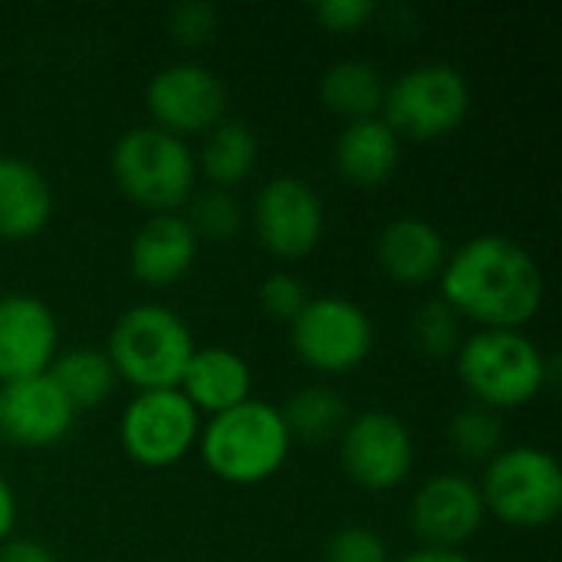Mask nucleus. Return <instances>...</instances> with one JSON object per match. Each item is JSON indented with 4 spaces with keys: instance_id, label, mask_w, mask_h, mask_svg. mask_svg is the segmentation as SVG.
<instances>
[{
    "instance_id": "obj_1",
    "label": "nucleus",
    "mask_w": 562,
    "mask_h": 562,
    "mask_svg": "<svg viewBox=\"0 0 562 562\" xmlns=\"http://www.w3.org/2000/svg\"><path fill=\"white\" fill-rule=\"evenodd\" d=\"M441 300L484 329L527 326L547 296L543 270L527 247L504 234H481L448 254L441 270Z\"/></svg>"
},
{
    "instance_id": "obj_2",
    "label": "nucleus",
    "mask_w": 562,
    "mask_h": 562,
    "mask_svg": "<svg viewBox=\"0 0 562 562\" xmlns=\"http://www.w3.org/2000/svg\"><path fill=\"white\" fill-rule=\"evenodd\" d=\"M207 471L227 484L250 487L270 481L290 458V431L280 408L247 398L221 415H211L198 435Z\"/></svg>"
},
{
    "instance_id": "obj_3",
    "label": "nucleus",
    "mask_w": 562,
    "mask_h": 562,
    "mask_svg": "<svg viewBox=\"0 0 562 562\" xmlns=\"http://www.w3.org/2000/svg\"><path fill=\"white\" fill-rule=\"evenodd\" d=\"M119 191L151 214H178L198 181V158L181 135L158 125L125 128L109 155Z\"/></svg>"
},
{
    "instance_id": "obj_4",
    "label": "nucleus",
    "mask_w": 562,
    "mask_h": 562,
    "mask_svg": "<svg viewBox=\"0 0 562 562\" xmlns=\"http://www.w3.org/2000/svg\"><path fill=\"white\" fill-rule=\"evenodd\" d=\"M194 349L188 323L171 306L135 303L115 319L105 356L119 379L132 382L138 392H151L178 389Z\"/></svg>"
},
{
    "instance_id": "obj_5",
    "label": "nucleus",
    "mask_w": 562,
    "mask_h": 562,
    "mask_svg": "<svg viewBox=\"0 0 562 562\" xmlns=\"http://www.w3.org/2000/svg\"><path fill=\"white\" fill-rule=\"evenodd\" d=\"M454 356L461 385L477 405L494 412L533 402L553 369L543 349L520 329H481Z\"/></svg>"
},
{
    "instance_id": "obj_6",
    "label": "nucleus",
    "mask_w": 562,
    "mask_h": 562,
    "mask_svg": "<svg viewBox=\"0 0 562 562\" xmlns=\"http://www.w3.org/2000/svg\"><path fill=\"white\" fill-rule=\"evenodd\" d=\"M484 507L517 530H543L562 510L560 461L533 445L501 448L477 484Z\"/></svg>"
},
{
    "instance_id": "obj_7",
    "label": "nucleus",
    "mask_w": 562,
    "mask_h": 562,
    "mask_svg": "<svg viewBox=\"0 0 562 562\" xmlns=\"http://www.w3.org/2000/svg\"><path fill=\"white\" fill-rule=\"evenodd\" d=\"M471 109V86L458 66L448 63H422L402 72L392 86H385L382 119L395 128V135H408L418 142L451 135Z\"/></svg>"
},
{
    "instance_id": "obj_8",
    "label": "nucleus",
    "mask_w": 562,
    "mask_h": 562,
    "mask_svg": "<svg viewBox=\"0 0 562 562\" xmlns=\"http://www.w3.org/2000/svg\"><path fill=\"white\" fill-rule=\"evenodd\" d=\"M293 352L316 372L342 375L359 369L372 346L375 329L369 313L349 296H316L290 323Z\"/></svg>"
},
{
    "instance_id": "obj_9",
    "label": "nucleus",
    "mask_w": 562,
    "mask_h": 562,
    "mask_svg": "<svg viewBox=\"0 0 562 562\" xmlns=\"http://www.w3.org/2000/svg\"><path fill=\"white\" fill-rule=\"evenodd\" d=\"M201 435V412L184 398L181 389H151L138 392L119 425L125 454L142 468L178 464Z\"/></svg>"
},
{
    "instance_id": "obj_10",
    "label": "nucleus",
    "mask_w": 562,
    "mask_h": 562,
    "mask_svg": "<svg viewBox=\"0 0 562 562\" xmlns=\"http://www.w3.org/2000/svg\"><path fill=\"white\" fill-rule=\"evenodd\" d=\"M339 461L352 484L366 491H392L412 474L415 441L398 415L369 408L346 422L339 435Z\"/></svg>"
},
{
    "instance_id": "obj_11",
    "label": "nucleus",
    "mask_w": 562,
    "mask_h": 562,
    "mask_svg": "<svg viewBox=\"0 0 562 562\" xmlns=\"http://www.w3.org/2000/svg\"><path fill=\"white\" fill-rule=\"evenodd\" d=\"M250 224L263 250L280 260H300L319 244L326 231V207L310 181L280 175L257 191L250 204Z\"/></svg>"
},
{
    "instance_id": "obj_12",
    "label": "nucleus",
    "mask_w": 562,
    "mask_h": 562,
    "mask_svg": "<svg viewBox=\"0 0 562 562\" xmlns=\"http://www.w3.org/2000/svg\"><path fill=\"white\" fill-rule=\"evenodd\" d=\"M145 102L158 128L181 135V138L198 135V132L207 135L214 125L224 122L227 89L211 66L184 59V63H171L158 69L148 79Z\"/></svg>"
},
{
    "instance_id": "obj_13",
    "label": "nucleus",
    "mask_w": 562,
    "mask_h": 562,
    "mask_svg": "<svg viewBox=\"0 0 562 562\" xmlns=\"http://www.w3.org/2000/svg\"><path fill=\"white\" fill-rule=\"evenodd\" d=\"M487 507L481 487L464 474H435L428 477L408 507L415 537L425 547L458 550L484 527Z\"/></svg>"
},
{
    "instance_id": "obj_14",
    "label": "nucleus",
    "mask_w": 562,
    "mask_h": 562,
    "mask_svg": "<svg viewBox=\"0 0 562 562\" xmlns=\"http://www.w3.org/2000/svg\"><path fill=\"white\" fill-rule=\"evenodd\" d=\"M56 356V313L30 293L0 296V382L46 375Z\"/></svg>"
},
{
    "instance_id": "obj_15",
    "label": "nucleus",
    "mask_w": 562,
    "mask_h": 562,
    "mask_svg": "<svg viewBox=\"0 0 562 562\" xmlns=\"http://www.w3.org/2000/svg\"><path fill=\"white\" fill-rule=\"evenodd\" d=\"M76 408L49 375L0 382V441L16 448H49L69 435Z\"/></svg>"
},
{
    "instance_id": "obj_16",
    "label": "nucleus",
    "mask_w": 562,
    "mask_h": 562,
    "mask_svg": "<svg viewBox=\"0 0 562 562\" xmlns=\"http://www.w3.org/2000/svg\"><path fill=\"white\" fill-rule=\"evenodd\" d=\"M198 244L184 214H151L128 247L132 277L145 286H171L194 267Z\"/></svg>"
},
{
    "instance_id": "obj_17",
    "label": "nucleus",
    "mask_w": 562,
    "mask_h": 562,
    "mask_svg": "<svg viewBox=\"0 0 562 562\" xmlns=\"http://www.w3.org/2000/svg\"><path fill=\"white\" fill-rule=\"evenodd\" d=\"M375 257H379V267L395 283L422 286L441 277L445 260H448V244H445V234L431 221L408 214L382 227L375 240Z\"/></svg>"
},
{
    "instance_id": "obj_18",
    "label": "nucleus",
    "mask_w": 562,
    "mask_h": 562,
    "mask_svg": "<svg viewBox=\"0 0 562 562\" xmlns=\"http://www.w3.org/2000/svg\"><path fill=\"white\" fill-rule=\"evenodd\" d=\"M178 389L198 412L221 415L250 398L254 372L240 352L227 346H201L194 349Z\"/></svg>"
},
{
    "instance_id": "obj_19",
    "label": "nucleus",
    "mask_w": 562,
    "mask_h": 562,
    "mask_svg": "<svg viewBox=\"0 0 562 562\" xmlns=\"http://www.w3.org/2000/svg\"><path fill=\"white\" fill-rule=\"evenodd\" d=\"M49 214L53 188L46 175L20 155H0V237H36L46 227Z\"/></svg>"
},
{
    "instance_id": "obj_20",
    "label": "nucleus",
    "mask_w": 562,
    "mask_h": 562,
    "mask_svg": "<svg viewBox=\"0 0 562 562\" xmlns=\"http://www.w3.org/2000/svg\"><path fill=\"white\" fill-rule=\"evenodd\" d=\"M398 161L402 138L382 115L346 122V128L336 138V168L346 181L359 188L385 184L398 171Z\"/></svg>"
},
{
    "instance_id": "obj_21",
    "label": "nucleus",
    "mask_w": 562,
    "mask_h": 562,
    "mask_svg": "<svg viewBox=\"0 0 562 562\" xmlns=\"http://www.w3.org/2000/svg\"><path fill=\"white\" fill-rule=\"evenodd\" d=\"M319 95L346 122L375 119L385 105V79L372 63L342 59L319 76Z\"/></svg>"
},
{
    "instance_id": "obj_22",
    "label": "nucleus",
    "mask_w": 562,
    "mask_h": 562,
    "mask_svg": "<svg viewBox=\"0 0 562 562\" xmlns=\"http://www.w3.org/2000/svg\"><path fill=\"white\" fill-rule=\"evenodd\" d=\"M46 375L59 385V392L69 398V405L76 412L99 408L119 382L112 359L102 349H89V346H76V349L59 352Z\"/></svg>"
},
{
    "instance_id": "obj_23",
    "label": "nucleus",
    "mask_w": 562,
    "mask_h": 562,
    "mask_svg": "<svg viewBox=\"0 0 562 562\" xmlns=\"http://www.w3.org/2000/svg\"><path fill=\"white\" fill-rule=\"evenodd\" d=\"M280 415L290 431V441H303V445H323L329 438H339L346 422L352 418L346 398L333 385L300 389L280 408Z\"/></svg>"
},
{
    "instance_id": "obj_24",
    "label": "nucleus",
    "mask_w": 562,
    "mask_h": 562,
    "mask_svg": "<svg viewBox=\"0 0 562 562\" xmlns=\"http://www.w3.org/2000/svg\"><path fill=\"white\" fill-rule=\"evenodd\" d=\"M257 151H260L257 135L244 122L224 119L221 125H214L201 148V168H204L211 188L231 191L234 184H240L254 171Z\"/></svg>"
},
{
    "instance_id": "obj_25",
    "label": "nucleus",
    "mask_w": 562,
    "mask_h": 562,
    "mask_svg": "<svg viewBox=\"0 0 562 562\" xmlns=\"http://www.w3.org/2000/svg\"><path fill=\"white\" fill-rule=\"evenodd\" d=\"M184 221L191 224L198 240H231L244 227V207L231 191L204 188L191 194Z\"/></svg>"
},
{
    "instance_id": "obj_26",
    "label": "nucleus",
    "mask_w": 562,
    "mask_h": 562,
    "mask_svg": "<svg viewBox=\"0 0 562 562\" xmlns=\"http://www.w3.org/2000/svg\"><path fill=\"white\" fill-rule=\"evenodd\" d=\"M448 441L461 458L491 461L504 448V422L494 408L468 405L448 425Z\"/></svg>"
},
{
    "instance_id": "obj_27",
    "label": "nucleus",
    "mask_w": 562,
    "mask_h": 562,
    "mask_svg": "<svg viewBox=\"0 0 562 562\" xmlns=\"http://www.w3.org/2000/svg\"><path fill=\"white\" fill-rule=\"evenodd\" d=\"M412 342L418 352L431 356V359H445V356H454L464 342L461 336V316L438 296V300H428L415 319H412Z\"/></svg>"
},
{
    "instance_id": "obj_28",
    "label": "nucleus",
    "mask_w": 562,
    "mask_h": 562,
    "mask_svg": "<svg viewBox=\"0 0 562 562\" xmlns=\"http://www.w3.org/2000/svg\"><path fill=\"white\" fill-rule=\"evenodd\" d=\"M310 300L313 296H310L306 283L296 273L277 270V273L263 277V283H260V310L270 319H277V323H286L290 326L306 310Z\"/></svg>"
},
{
    "instance_id": "obj_29",
    "label": "nucleus",
    "mask_w": 562,
    "mask_h": 562,
    "mask_svg": "<svg viewBox=\"0 0 562 562\" xmlns=\"http://www.w3.org/2000/svg\"><path fill=\"white\" fill-rule=\"evenodd\" d=\"M326 562H392L389 560V543L369 530V527H339L323 550Z\"/></svg>"
},
{
    "instance_id": "obj_30",
    "label": "nucleus",
    "mask_w": 562,
    "mask_h": 562,
    "mask_svg": "<svg viewBox=\"0 0 562 562\" xmlns=\"http://www.w3.org/2000/svg\"><path fill=\"white\" fill-rule=\"evenodd\" d=\"M168 30L178 43L184 46H201L214 36L217 30V7L201 3V0H188V3H175L168 10Z\"/></svg>"
},
{
    "instance_id": "obj_31",
    "label": "nucleus",
    "mask_w": 562,
    "mask_h": 562,
    "mask_svg": "<svg viewBox=\"0 0 562 562\" xmlns=\"http://www.w3.org/2000/svg\"><path fill=\"white\" fill-rule=\"evenodd\" d=\"M375 10L379 7L372 0H319L313 7V16L319 20V26L333 33H352L362 30L375 16Z\"/></svg>"
},
{
    "instance_id": "obj_32",
    "label": "nucleus",
    "mask_w": 562,
    "mask_h": 562,
    "mask_svg": "<svg viewBox=\"0 0 562 562\" xmlns=\"http://www.w3.org/2000/svg\"><path fill=\"white\" fill-rule=\"evenodd\" d=\"M0 562H59L40 540H7L0 543Z\"/></svg>"
},
{
    "instance_id": "obj_33",
    "label": "nucleus",
    "mask_w": 562,
    "mask_h": 562,
    "mask_svg": "<svg viewBox=\"0 0 562 562\" xmlns=\"http://www.w3.org/2000/svg\"><path fill=\"white\" fill-rule=\"evenodd\" d=\"M13 524H16V494H13L10 481L0 474V543L10 540Z\"/></svg>"
},
{
    "instance_id": "obj_34",
    "label": "nucleus",
    "mask_w": 562,
    "mask_h": 562,
    "mask_svg": "<svg viewBox=\"0 0 562 562\" xmlns=\"http://www.w3.org/2000/svg\"><path fill=\"white\" fill-rule=\"evenodd\" d=\"M402 562H474L464 557L461 550H438V547H422L415 553H408Z\"/></svg>"
}]
</instances>
